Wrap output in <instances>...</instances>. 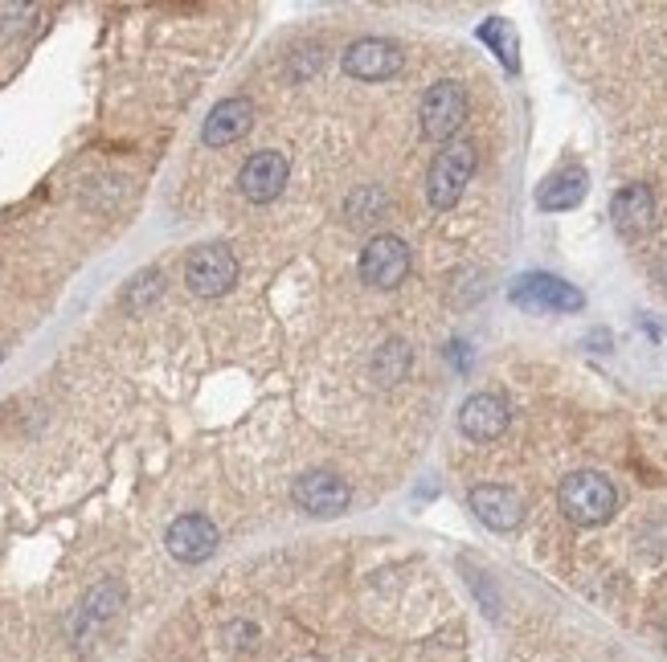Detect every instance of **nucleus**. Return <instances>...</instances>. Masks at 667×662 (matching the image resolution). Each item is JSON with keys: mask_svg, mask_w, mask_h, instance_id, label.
<instances>
[{"mask_svg": "<svg viewBox=\"0 0 667 662\" xmlns=\"http://www.w3.org/2000/svg\"><path fill=\"white\" fill-rule=\"evenodd\" d=\"M471 511H475L492 532H512V528H521V519H524L521 495L509 487H495V483L471 490Z\"/></svg>", "mask_w": 667, "mask_h": 662, "instance_id": "f8f14e48", "label": "nucleus"}, {"mask_svg": "<svg viewBox=\"0 0 667 662\" xmlns=\"http://www.w3.org/2000/svg\"><path fill=\"white\" fill-rule=\"evenodd\" d=\"M512 302L528 307V311H581L586 295L578 287H569L553 274H524L521 283H512Z\"/></svg>", "mask_w": 667, "mask_h": 662, "instance_id": "39448f33", "label": "nucleus"}, {"mask_svg": "<svg viewBox=\"0 0 667 662\" xmlns=\"http://www.w3.org/2000/svg\"><path fill=\"white\" fill-rule=\"evenodd\" d=\"M557 499H561V511H566L573 523L594 528V523H606V519L614 516L619 490H614V483H610L606 475H598V471H573L569 478H561Z\"/></svg>", "mask_w": 667, "mask_h": 662, "instance_id": "f257e3e1", "label": "nucleus"}, {"mask_svg": "<svg viewBox=\"0 0 667 662\" xmlns=\"http://www.w3.org/2000/svg\"><path fill=\"white\" fill-rule=\"evenodd\" d=\"M409 274V245L402 238H393V233H378L373 242L364 245L361 254V278L364 283H373V287H397V283H406Z\"/></svg>", "mask_w": 667, "mask_h": 662, "instance_id": "423d86ee", "label": "nucleus"}, {"mask_svg": "<svg viewBox=\"0 0 667 662\" xmlns=\"http://www.w3.org/2000/svg\"><path fill=\"white\" fill-rule=\"evenodd\" d=\"M610 217L623 238H638L655 225V197L647 185H623L610 201Z\"/></svg>", "mask_w": 667, "mask_h": 662, "instance_id": "ddd939ff", "label": "nucleus"}, {"mask_svg": "<svg viewBox=\"0 0 667 662\" xmlns=\"http://www.w3.org/2000/svg\"><path fill=\"white\" fill-rule=\"evenodd\" d=\"M291 495H295V504L304 507L307 516H324V519L349 511V499H352L349 483L336 478L332 471H311V475L295 478V490H291Z\"/></svg>", "mask_w": 667, "mask_h": 662, "instance_id": "0eeeda50", "label": "nucleus"}, {"mask_svg": "<svg viewBox=\"0 0 667 662\" xmlns=\"http://www.w3.org/2000/svg\"><path fill=\"white\" fill-rule=\"evenodd\" d=\"M381 205H385V197H381L378 188H364V192H357V197L349 201L352 225H364V221H373V213H378Z\"/></svg>", "mask_w": 667, "mask_h": 662, "instance_id": "a211bd4d", "label": "nucleus"}, {"mask_svg": "<svg viewBox=\"0 0 667 662\" xmlns=\"http://www.w3.org/2000/svg\"><path fill=\"white\" fill-rule=\"evenodd\" d=\"M164 544H168V552H173L176 561L201 564V561H209L214 548H218V528H214L205 516H181V519H173Z\"/></svg>", "mask_w": 667, "mask_h": 662, "instance_id": "9d476101", "label": "nucleus"}, {"mask_svg": "<svg viewBox=\"0 0 667 662\" xmlns=\"http://www.w3.org/2000/svg\"><path fill=\"white\" fill-rule=\"evenodd\" d=\"M471 173H475V147L471 144H447L430 164V176H426V197L438 213H447L459 205L463 188L471 185Z\"/></svg>", "mask_w": 667, "mask_h": 662, "instance_id": "f03ea898", "label": "nucleus"}, {"mask_svg": "<svg viewBox=\"0 0 667 662\" xmlns=\"http://www.w3.org/2000/svg\"><path fill=\"white\" fill-rule=\"evenodd\" d=\"M509 426V405L500 401L495 393H475L467 397L463 409H459V430L471 438V442H492L500 438Z\"/></svg>", "mask_w": 667, "mask_h": 662, "instance_id": "9b49d317", "label": "nucleus"}, {"mask_svg": "<svg viewBox=\"0 0 667 662\" xmlns=\"http://www.w3.org/2000/svg\"><path fill=\"white\" fill-rule=\"evenodd\" d=\"M250 123H254V107H250V99H221L218 107L209 111V119H205L201 140L209 147H226V144H233V140H242L250 131Z\"/></svg>", "mask_w": 667, "mask_h": 662, "instance_id": "4468645a", "label": "nucleus"}, {"mask_svg": "<svg viewBox=\"0 0 667 662\" xmlns=\"http://www.w3.org/2000/svg\"><path fill=\"white\" fill-rule=\"evenodd\" d=\"M152 295H160V274L147 271L135 278V287L128 290V307H140V299H152Z\"/></svg>", "mask_w": 667, "mask_h": 662, "instance_id": "6ab92c4d", "label": "nucleus"}, {"mask_svg": "<svg viewBox=\"0 0 667 662\" xmlns=\"http://www.w3.org/2000/svg\"><path fill=\"white\" fill-rule=\"evenodd\" d=\"M418 119H422V135H426V140H447V135H455L467 119V90L459 87V82H435V87L422 95Z\"/></svg>", "mask_w": 667, "mask_h": 662, "instance_id": "20e7f679", "label": "nucleus"}, {"mask_svg": "<svg viewBox=\"0 0 667 662\" xmlns=\"http://www.w3.org/2000/svg\"><path fill=\"white\" fill-rule=\"evenodd\" d=\"M586 188H590V176L581 168H566V173L549 176L537 192V205L545 213H566V209H578L586 201Z\"/></svg>", "mask_w": 667, "mask_h": 662, "instance_id": "2eb2a0df", "label": "nucleus"}, {"mask_svg": "<svg viewBox=\"0 0 667 662\" xmlns=\"http://www.w3.org/2000/svg\"><path fill=\"white\" fill-rule=\"evenodd\" d=\"M233 278H238V258L230 254V245H197L185 262V283L201 299L226 295L233 287Z\"/></svg>", "mask_w": 667, "mask_h": 662, "instance_id": "7ed1b4c3", "label": "nucleus"}, {"mask_svg": "<svg viewBox=\"0 0 667 662\" xmlns=\"http://www.w3.org/2000/svg\"><path fill=\"white\" fill-rule=\"evenodd\" d=\"M242 197L254 205H271L287 185V156L283 152H254L238 173Z\"/></svg>", "mask_w": 667, "mask_h": 662, "instance_id": "6e6552de", "label": "nucleus"}, {"mask_svg": "<svg viewBox=\"0 0 667 662\" xmlns=\"http://www.w3.org/2000/svg\"><path fill=\"white\" fill-rule=\"evenodd\" d=\"M409 364H414V347L406 340H390V344L378 347V356H373V376H378L381 385H397V380H406Z\"/></svg>", "mask_w": 667, "mask_h": 662, "instance_id": "dca6fc26", "label": "nucleus"}, {"mask_svg": "<svg viewBox=\"0 0 667 662\" xmlns=\"http://www.w3.org/2000/svg\"><path fill=\"white\" fill-rule=\"evenodd\" d=\"M479 42H488L500 54V62L509 66V70H516V33H512V25L504 21V16H492L488 25H479Z\"/></svg>", "mask_w": 667, "mask_h": 662, "instance_id": "f3484780", "label": "nucleus"}, {"mask_svg": "<svg viewBox=\"0 0 667 662\" xmlns=\"http://www.w3.org/2000/svg\"><path fill=\"white\" fill-rule=\"evenodd\" d=\"M402 49L393 42H381V37H361V42L349 45L345 54V70L361 82H381V78H393L402 70Z\"/></svg>", "mask_w": 667, "mask_h": 662, "instance_id": "1a4fd4ad", "label": "nucleus"}]
</instances>
